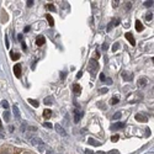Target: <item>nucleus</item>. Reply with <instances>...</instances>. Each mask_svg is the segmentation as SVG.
Instances as JSON below:
<instances>
[{
    "instance_id": "obj_21",
    "label": "nucleus",
    "mask_w": 154,
    "mask_h": 154,
    "mask_svg": "<svg viewBox=\"0 0 154 154\" xmlns=\"http://www.w3.org/2000/svg\"><path fill=\"white\" fill-rule=\"evenodd\" d=\"M4 121H6V122L10 121V112H9L8 110L4 112Z\"/></svg>"
},
{
    "instance_id": "obj_44",
    "label": "nucleus",
    "mask_w": 154,
    "mask_h": 154,
    "mask_svg": "<svg viewBox=\"0 0 154 154\" xmlns=\"http://www.w3.org/2000/svg\"><path fill=\"white\" fill-rule=\"evenodd\" d=\"M60 78H62V79H63V78H66V73H63V72H62V73H60Z\"/></svg>"
},
{
    "instance_id": "obj_51",
    "label": "nucleus",
    "mask_w": 154,
    "mask_h": 154,
    "mask_svg": "<svg viewBox=\"0 0 154 154\" xmlns=\"http://www.w3.org/2000/svg\"><path fill=\"white\" fill-rule=\"evenodd\" d=\"M0 138H2V139H4V136H3V134H0Z\"/></svg>"
},
{
    "instance_id": "obj_47",
    "label": "nucleus",
    "mask_w": 154,
    "mask_h": 154,
    "mask_svg": "<svg viewBox=\"0 0 154 154\" xmlns=\"http://www.w3.org/2000/svg\"><path fill=\"white\" fill-rule=\"evenodd\" d=\"M85 153H86V154H94V153H93V152H91V150H88V149H86V150H85Z\"/></svg>"
},
{
    "instance_id": "obj_5",
    "label": "nucleus",
    "mask_w": 154,
    "mask_h": 154,
    "mask_svg": "<svg viewBox=\"0 0 154 154\" xmlns=\"http://www.w3.org/2000/svg\"><path fill=\"white\" fill-rule=\"evenodd\" d=\"M134 119H136L138 122H147V121H148L147 116H146V115H142V113H137L136 116H134Z\"/></svg>"
},
{
    "instance_id": "obj_32",
    "label": "nucleus",
    "mask_w": 154,
    "mask_h": 154,
    "mask_svg": "<svg viewBox=\"0 0 154 154\" xmlns=\"http://www.w3.org/2000/svg\"><path fill=\"white\" fill-rule=\"evenodd\" d=\"M109 154H119V150L117 149H112V150L109 152Z\"/></svg>"
},
{
    "instance_id": "obj_37",
    "label": "nucleus",
    "mask_w": 154,
    "mask_h": 154,
    "mask_svg": "<svg viewBox=\"0 0 154 154\" xmlns=\"http://www.w3.org/2000/svg\"><path fill=\"white\" fill-rule=\"evenodd\" d=\"M112 26H113V25H112V22H110V23H109V26H107V32H110V31H111Z\"/></svg>"
},
{
    "instance_id": "obj_23",
    "label": "nucleus",
    "mask_w": 154,
    "mask_h": 154,
    "mask_svg": "<svg viewBox=\"0 0 154 154\" xmlns=\"http://www.w3.org/2000/svg\"><path fill=\"white\" fill-rule=\"evenodd\" d=\"M119 48H120V43H119V42H115L113 46H112V52H116Z\"/></svg>"
},
{
    "instance_id": "obj_26",
    "label": "nucleus",
    "mask_w": 154,
    "mask_h": 154,
    "mask_svg": "<svg viewBox=\"0 0 154 154\" xmlns=\"http://www.w3.org/2000/svg\"><path fill=\"white\" fill-rule=\"evenodd\" d=\"M26 130H27V123L23 122L22 126H21V131H22V132H26Z\"/></svg>"
},
{
    "instance_id": "obj_22",
    "label": "nucleus",
    "mask_w": 154,
    "mask_h": 154,
    "mask_svg": "<svg viewBox=\"0 0 154 154\" xmlns=\"http://www.w3.org/2000/svg\"><path fill=\"white\" fill-rule=\"evenodd\" d=\"M90 67H93V68H94V70H96V69H97V63H96V60H95V59H91V60H90Z\"/></svg>"
},
{
    "instance_id": "obj_33",
    "label": "nucleus",
    "mask_w": 154,
    "mask_h": 154,
    "mask_svg": "<svg viewBox=\"0 0 154 154\" xmlns=\"http://www.w3.org/2000/svg\"><path fill=\"white\" fill-rule=\"evenodd\" d=\"M107 48H109V45H107V43L102 45V51H107Z\"/></svg>"
},
{
    "instance_id": "obj_17",
    "label": "nucleus",
    "mask_w": 154,
    "mask_h": 154,
    "mask_svg": "<svg viewBox=\"0 0 154 154\" xmlns=\"http://www.w3.org/2000/svg\"><path fill=\"white\" fill-rule=\"evenodd\" d=\"M121 116H122V112H121V111H117V112H115V113L112 115V120L116 121V120L121 119Z\"/></svg>"
},
{
    "instance_id": "obj_28",
    "label": "nucleus",
    "mask_w": 154,
    "mask_h": 154,
    "mask_svg": "<svg viewBox=\"0 0 154 154\" xmlns=\"http://www.w3.org/2000/svg\"><path fill=\"white\" fill-rule=\"evenodd\" d=\"M43 126H45L46 128H53V125H52V123H49V122H45Z\"/></svg>"
},
{
    "instance_id": "obj_39",
    "label": "nucleus",
    "mask_w": 154,
    "mask_h": 154,
    "mask_svg": "<svg viewBox=\"0 0 154 154\" xmlns=\"http://www.w3.org/2000/svg\"><path fill=\"white\" fill-rule=\"evenodd\" d=\"M105 79H106L105 75H104V74H100V80H101V82H105Z\"/></svg>"
},
{
    "instance_id": "obj_31",
    "label": "nucleus",
    "mask_w": 154,
    "mask_h": 154,
    "mask_svg": "<svg viewBox=\"0 0 154 154\" xmlns=\"http://www.w3.org/2000/svg\"><path fill=\"white\" fill-rule=\"evenodd\" d=\"M146 19H147L148 21H150V20L153 19V14H147V16H146Z\"/></svg>"
},
{
    "instance_id": "obj_15",
    "label": "nucleus",
    "mask_w": 154,
    "mask_h": 154,
    "mask_svg": "<svg viewBox=\"0 0 154 154\" xmlns=\"http://www.w3.org/2000/svg\"><path fill=\"white\" fill-rule=\"evenodd\" d=\"M88 143L91 144V146H95V147H99V146L101 144L100 142H96V139H94V138H89V139H88Z\"/></svg>"
},
{
    "instance_id": "obj_42",
    "label": "nucleus",
    "mask_w": 154,
    "mask_h": 154,
    "mask_svg": "<svg viewBox=\"0 0 154 154\" xmlns=\"http://www.w3.org/2000/svg\"><path fill=\"white\" fill-rule=\"evenodd\" d=\"M119 3L120 2H113V8H117L119 6Z\"/></svg>"
},
{
    "instance_id": "obj_35",
    "label": "nucleus",
    "mask_w": 154,
    "mask_h": 154,
    "mask_svg": "<svg viewBox=\"0 0 154 154\" xmlns=\"http://www.w3.org/2000/svg\"><path fill=\"white\" fill-rule=\"evenodd\" d=\"M100 91H101L102 94H106V93H107L109 90H107V88H102V89H101V90H100Z\"/></svg>"
},
{
    "instance_id": "obj_29",
    "label": "nucleus",
    "mask_w": 154,
    "mask_h": 154,
    "mask_svg": "<svg viewBox=\"0 0 154 154\" xmlns=\"http://www.w3.org/2000/svg\"><path fill=\"white\" fill-rule=\"evenodd\" d=\"M97 106H99L100 109H102V110H106V105L104 104V102H102V104H101V102H99V104H97Z\"/></svg>"
},
{
    "instance_id": "obj_13",
    "label": "nucleus",
    "mask_w": 154,
    "mask_h": 154,
    "mask_svg": "<svg viewBox=\"0 0 154 154\" xmlns=\"http://www.w3.org/2000/svg\"><path fill=\"white\" fill-rule=\"evenodd\" d=\"M143 29H144V27H143L142 22H140L139 20H137V21H136V30H137L138 32H142V31H143Z\"/></svg>"
},
{
    "instance_id": "obj_30",
    "label": "nucleus",
    "mask_w": 154,
    "mask_h": 154,
    "mask_svg": "<svg viewBox=\"0 0 154 154\" xmlns=\"http://www.w3.org/2000/svg\"><path fill=\"white\" fill-rule=\"evenodd\" d=\"M45 152H46V154H54V153H53V150L51 149V148H47Z\"/></svg>"
},
{
    "instance_id": "obj_18",
    "label": "nucleus",
    "mask_w": 154,
    "mask_h": 154,
    "mask_svg": "<svg viewBox=\"0 0 154 154\" xmlns=\"http://www.w3.org/2000/svg\"><path fill=\"white\" fill-rule=\"evenodd\" d=\"M27 101L30 102V104H31L33 107H38V106H40V104H38V101H37V100H33V99H29Z\"/></svg>"
},
{
    "instance_id": "obj_11",
    "label": "nucleus",
    "mask_w": 154,
    "mask_h": 154,
    "mask_svg": "<svg viewBox=\"0 0 154 154\" xmlns=\"http://www.w3.org/2000/svg\"><path fill=\"white\" fill-rule=\"evenodd\" d=\"M12 110H14V115H15L16 120H20V119H21V116H20V111H19L17 105H14V106H12Z\"/></svg>"
},
{
    "instance_id": "obj_34",
    "label": "nucleus",
    "mask_w": 154,
    "mask_h": 154,
    "mask_svg": "<svg viewBox=\"0 0 154 154\" xmlns=\"http://www.w3.org/2000/svg\"><path fill=\"white\" fill-rule=\"evenodd\" d=\"M105 83H106V84H109V85H111V84H112V79L107 78V79H105Z\"/></svg>"
},
{
    "instance_id": "obj_16",
    "label": "nucleus",
    "mask_w": 154,
    "mask_h": 154,
    "mask_svg": "<svg viewBox=\"0 0 154 154\" xmlns=\"http://www.w3.org/2000/svg\"><path fill=\"white\" fill-rule=\"evenodd\" d=\"M147 85V79L146 78H139V80H138V86L139 88H143V86H146Z\"/></svg>"
},
{
    "instance_id": "obj_8",
    "label": "nucleus",
    "mask_w": 154,
    "mask_h": 154,
    "mask_svg": "<svg viewBox=\"0 0 154 154\" xmlns=\"http://www.w3.org/2000/svg\"><path fill=\"white\" fill-rule=\"evenodd\" d=\"M126 38H127V40H128V42H130L132 46H134V45H136L134 37L132 36V33H131V32H127V33H126Z\"/></svg>"
},
{
    "instance_id": "obj_3",
    "label": "nucleus",
    "mask_w": 154,
    "mask_h": 154,
    "mask_svg": "<svg viewBox=\"0 0 154 154\" xmlns=\"http://www.w3.org/2000/svg\"><path fill=\"white\" fill-rule=\"evenodd\" d=\"M54 130H56L60 136H66V134H67V132L64 131V128H63L59 123H56V125H54Z\"/></svg>"
},
{
    "instance_id": "obj_4",
    "label": "nucleus",
    "mask_w": 154,
    "mask_h": 154,
    "mask_svg": "<svg viewBox=\"0 0 154 154\" xmlns=\"http://www.w3.org/2000/svg\"><path fill=\"white\" fill-rule=\"evenodd\" d=\"M14 74L16 78H21V66L20 64H15L14 66Z\"/></svg>"
},
{
    "instance_id": "obj_38",
    "label": "nucleus",
    "mask_w": 154,
    "mask_h": 154,
    "mask_svg": "<svg viewBox=\"0 0 154 154\" xmlns=\"http://www.w3.org/2000/svg\"><path fill=\"white\" fill-rule=\"evenodd\" d=\"M147 8H149V6H152L153 5V2H146V4H144Z\"/></svg>"
},
{
    "instance_id": "obj_45",
    "label": "nucleus",
    "mask_w": 154,
    "mask_h": 154,
    "mask_svg": "<svg viewBox=\"0 0 154 154\" xmlns=\"http://www.w3.org/2000/svg\"><path fill=\"white\" fill-rule=\"evenodd\" d=\"M30 29H31L30 26H26V27H25V32H29V31H30Z\"/></svg>"
},
{
    "instance_id": "obj_7",
    "label": "nucleus",
    "mask_w": 154,
    "mask_h": 154,
    "mask_svg": "<svg viewBox=\"0 0 154 154\" xmlns=\"http://www.w3.org/2000/svg\"><path fill=\"white\" fill-rule=\"evenodd\" d=\"M45 42H46V38H45L42 35H40V36L36 38V45H37V46H43Z\"/></svg>"
},
{
    "instance_id": "obj_52",
    "label": "nucleus",
    "mask_w": 154,
    "mask_h": 154,
    "mask_svg": "<svg viewBox=\"0 0 154 154\" xmlns=\"http://www.w3.org/2000/svg\"><path fill=\"white\" fill-rule=\"evenodd\" d=\"M0 128H2V121H0Z\"/></svg>"
},
{
    "instance_id": "obj_36",
    "label": "nucleus",
    "mask_w": 154,
    "mask_h": 154,
    "mask_svg": "<svg viewBox=\"0 0 154 154\" xmlns=\"http://www.w3.org/2000/svg\"><path fill=\"white\" fill-rule=\"evenodd\" d=\"M47 8H48V9H49V10H51V11H56V8H54V6H53V5H48V6H47Z\"/></svg>"
},
{
    "instance_id": "obj_20",
    "label": "nucleus",
    "mask_w": 154,
    "mask_h": 154,
    "mask_svg": "<svg viewBox=\"0 0 154 154\" xmlns=\"http://www.w3.org/2000/svg\"><path fill=\"white\" fill-rule=\"evenodd\" d=\"M46 19H47V21H48V23L51 25V26H53V25H54V21H53V17H52V16H51V15L48 14V15H46Z\"/></svg>"
},
{
    "instance_id": "obj_27",
    "label": "nucleus",
    "mask_w": 154,
    "mask_h": 154,
    "mask_svg": "<svg viewBox=\"0 0 154 154\" xmlns=\"http://www.w3.org/2000/svg\"><path fill=\"white\" fill-rule=\"evenodd\" d=\"M2 105H3V107H4L5 110H8V109H9V104H8V101H6V100H4V101L2 102Z\"/></svg>"
},
{
    "instance_id": "obj_19",
    "label": "nucleus",
    "mask_w": 154,
    "mask_h": 154,
    "mask_svg": "<svg viewBox=\"0 0 154 154\" xmlns=\"http://www.w3.org/2000/svg\"><path fill=\"white\" fill-rule=\"evenodd\" d=\"M119 97L117 96H113V97H111V100H110V104L111 105H116V104H119Z\"/></svg>"
},
{
    "instance_id": "obj_46",
    "label": "nucleus",
    "mask_w": 154,
    "mask_h": 154,
    "mask_svg": "<svg viewBox=\"0 0 154 154\" xmlns=\"http://www.w3.org/2000/svg\"><path fill=\"white\" fill-rule=\"evenodd\" d=\"M5 41H6V47H9V40H8V36H5Z\"/></svg>"
},
{
    "instance_id": "obj_24",
    "label": "nucleus",
    "mask_w": 154,
    "mask_h": 154,
    "mask_svg": "<svg viewBox=\"0 0 154 154\" xmlns=\"http://www.w3.org/2000/svg\"><path fill=\"white\" fill-rule=\"evenodd\" d=\"M11 58L14 59V60H17V59L20 58V54H19V53H14V52H12V53H11Z\"/></svg>"
},
{
    "instance_id": "obj_2",
    "label": "nucleus",
    "mask_w": 154,
    "mask_h": 154,
    "mask_svg": "<svg viewBox=\"0 0 154 154\" xmlns=\"http://www.w3.org/2000/svg\"><path fill=\"white\" fill-rule=\"evenodd\" d=\"M82 116H83V111L74 110V122H75V123H79Z\"/></svg>"
},
{
    "instance_id": "obj_10",
    "label": "nucleus",
    "mask_w": 154,
    "mask_h": 154,
    "mask_svg": "<svg viewBox=\"0 0 154 154\" xmlns=\"http://www.w3.org/2000/svg\"><path fill=\"white\" fill-rule=\"evenodd\" d=\"M53 101H54L53 96H47V97L43 100V104H45V105H52Z\"/></svg>"
},
{
    "instance_id": "obj_49",
    "label": "nucleus",
    "mask_w": 154,
    "mask_h": 154,
    "mask_svg": "<svg viewBox=\"0 0 154 154\" xmlns=\"http://www.w3.org/2000/svg\"><path fill=\"white\" fill-rule=\"evenodd\" d=\"M17 38H19V41H21V42H22V35H19V37H17Z\"/></svg>"
},
{
    "instance_id": "obj_14",
    "label": "nucleus",
    "mask_w": 154,
    "mask_h": 154,
    "mask_svg": "<svg viewBox=\"0 0 154 154\" xmlns=\"http://www.w3.org/2000/svg\"><path fill=\"white\" fill-rule=\"evenodd\" d=\"M72 89H73V91H74L75 94H79V93L82 91V88H80V85H79V84H73Z\"/></svg>"
},
{
    "instance_id": "obj_40",
    "label": "nucleus",
    "mask_w": 154,
    "mask_h": 154,
    "mask_svg": "<svg viewBox=\"0 0 154 154\" xmlns=\"http://www.w3.org/2000/svg\"><path fill=\"white\" fill-rule=\"evenodd\" d=\"M82 75H83V70H80V72H79L78 74H76V78H78V79H79V78H80V76H82Z\"/></svg>"
},
{
    "instance_id": "obj_43",
    "label": "nucleus",
    "mask_w": 154,
    "mask_h": 154,
    "mask_svg": "<svg viewBox=\"0 0 154 154\" xmlns=\"http://www.w3.org/2000/svg\"><path fill=\"white\" fill-rule=\"evenodd\" d=\"M32 4H33V2H31V0L27 2V6H32Z\"/></svg>"
},
{
    "instance_id": "obj_25",
    "label": "nucleus",
    "mask_w": 154,
    "mask_h": 154,
    "mask_svg": "<svg viewBox=\"0 0 154 154\" xmlns=\"http://www.w3.org/2000/svg\"><path fill=\"white\" fill-rule=\"evenodd\" d=\"M119 139H120V136H119V134H115V136L111 137V140H112V142H117Z\"/></svg>"
},
{
    "instance_id": "obj_41",
    "label": "nucleus",
    "mask_w": 154,
    "mask_h": 154,
    "mask_svg": "<svg viewBox=\"0 0 154 154\" xmlns=\"http://www.w3.org/2000/svg\"><path fill=\"white\" fill-rule=\"evenodd\" d=\"M21 46H22V48H23V49H26V48H27V47H26V43H25L23 41L21 42Z\"/></svg>"
},
{
    "instance_id": "obj_50",
    "label": "nucleus",
    "mask_w": 154,
    "mask_h": 154,
    "mask_svg": "<svg viewBox=\"0 0 154 154\" xmlns=\"http://www.w3.org/2000/svg\"><path fill=\"white\" fill-rule=\"evenodd\" d=\"M96 154H105V153H104V152H97Z\"/></svg>"
},
{
    "instance_id": "obj_9",
    "label": "nucleus",
    "mask_w": 154,
    "mask_h": 154,
    "mask_svg": "<svg viewBox=\"0 0 154 154\" xmlns=\"http://www.w3.org/2000/svg\"><path fill=\"white\" fill-rule=\"evenodd\" d=\"M43 117H45L46 120L51 119V117H52V111H51L49 109H46V110H43Z\"/></svg>"
},
{
    "instance_id": "obj_48",
    "label": "nucleus",
    "mask_w": 154,
    "mask_h": 154,
    "mask_svg": "<svg viewBox=\"0 0 154 154\" xmlns=\"http://www.w3.org/2000/svg\"><path fill=\"white\" fill-rule=\"evenodd\" d=\"M9 130H10V132H14V127L10 126V127H9Z\"/></svg>"
},
{
    "instance_id": "obj_6",
    "label": "nucleus",
    "mask_w": 154,
    "mask_h": 154,
    "mask_svg": "<svg viewBox=\"0 0 154 154\" xmlns=\"http://www.w3.org/2000/svg\"><path fill=\"white\" fill-rule=\"evenodd\" d=\"M122 78L125 82H131L133 79V74H130L127 72H122Z\"/></svg>"
},
{
    "instance_id": "obj_12",
    "label": "nucleus",
    "mask_w": 154,
    "mask_h": 154,
    "mask_svg": "<svg viewBox=\"0 0 154 154\" xmlns=\"http://www.w3.org/2000/svg\"><path fill=\"white\" fill-rule=\"evenodd\" d=\"M123 126L125 125L122 122H117V123H115V125L111 126V131H116V130H119V128H122Z\"/></svg>"
},
{
    "instance_id": "obj_1",
    "label": "nucleus",
    "mask_w": 154,
    "mask_h": 154,
    "mask_svg": "<svg viewBox=\"0 0 154 154\" xmlns=\"http://www.w3.org/2000/svg\"><path fill=\"white\" fill-rule=\"evenodd\" d=\"M31 143H32V146H35L36 148H38V147H41V146L45 144L43 140H42L41 138H38V137H32V138H31Z\"/></svg>"
}]
</instances>
